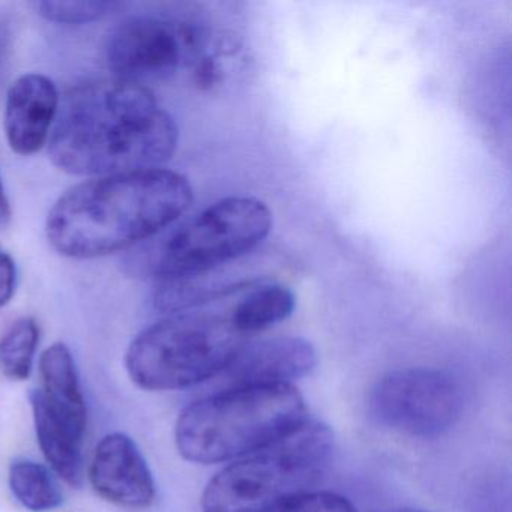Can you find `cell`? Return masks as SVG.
<instances>
[{
	"mask_svg": "<svg viewBox=\"0 0 512 512\" xmlns=\"http://www.w3.org/2000/svg\"><path fill=\"white\" fill-rule=\"evenodd\" d=\"M179 130L154 92L127 80H97L70 89L50 134V160L76 176L160 167L175 154Z\"/></svg>",
	"mask_w": 512,
	"mask_h": 512,
	"instance_id": "obj_1",
	"label": "cell"
},
{
	"mask_svg": "<svg viewBox=\"0 0 512 512\" xmlns=\"http://www.w3.org/2000/svg\"><path fill=\"white\" fill-rule=\"evenodd\" d=\"M245 343L229 313L173 314L131 341L125 365L140 388L176 391L223 373Z\"/></svg>",
	"mask_w": 512,
	"mask_h": 512,
	"instance_id": "obj_5",
	"label": "cell"
},
{
	"mask_svg": "<svg viewBox=\"0 0 512 512\" xmlns=\"http://www.w3.org/2000/svg\"><path fill=\"white\" fill-rule=\"evenodd\" d=\"M332 433L319 422H305L274 445L230 464L203 491L205 512H262L305 493L328 466Z\"/></svg>",
	"mask_w": 512,
	"mask_h": 512,
	"instance_id": "obj_6",
	"label": "cell"
},
{
	"mask_svg": "<svg viewBox=\"0 0 512 512\" xmlns=\"http://www.w3.org/2000/svg\"><path fill=\"white\" fill-rule=\"evenodd\" d=\"M305 422L304 398L292 385L238 386L188 406L175 440L185 460L214 464L274 445Z\"/></svg>",
	"mask_w": 512,
	"mask_h": 512,
	"instance_id": "obj_3",
	"label": "cell"
},
{
	"mask_svg": "<svg viewBox=\"0 0 512 512\" xmlns=\"http://www.w3.org/2000/svg\"><path fill=\"white\" fill-rule=\"evenodd\" d=\"M59 104L58 88L44 74H25L11 85L5 103L4 128L13 152L29 157L47 146Z\"/></svg>",
	"mask_w": 512,
	"mask_h": 512,
	"instance_id": "obj_10",
	"label": "cell"
},
{
	"mask_svg": "<svg viewBox=\"0 0 512 512\" xmlns=\"http://www.w3.org/2000/svg\"><path fill=\"white\" fill-rule=\"evenodd\" d=\"M295 307L296 298L289 287L266 283L253 287L232 308L229 316L239 334L248 338L289 319Z\"/></svg>",
	"mask_w": 512,
	"mask_h": 512,
	"instance_id": "obj_14",
	"label": "cell"
},
{
	"mask_svg": "<svg viewBox=\"0 0 512 512\" xmlns=\"http://www.w3.org/2000/svg\"><path fill=\"white\" fill-rule=\"evenodd\" d=\"M17 268L13 257L0 250V307L10 304L16 293Z\"/></svg>",
	"mask_w": 512,
	"mask_h": 512,
	"instance_id": "obj_19",
	"label": "cell"
},
{
	"mask_svg": "<svg viewBox=\"0 0 512 512\" xmlns=\"http://www.w3.org/2000/svg\"><path fill=\"white\" fill-rule=\"evenodd\" d=\"M89 481L103 499L124 508H148L157 494L142 451L124 433L103 437L89 467Z\"/></svg>",
	"mask_w": 512,
	"mask_h": 512,
	"instance_id": "obj_9",
	"label": "cell"
},
{
	"mask_svg": "<svg viewBox=\"0 0 512 512\" xmlns=\"http://www.w3.org/2000/svg\"><path fill=\"white\" fill-rule=\"evenodd\" d=\"M11 217H13V212H11L10 200L5 193L4 184L0 181V230H5L10 226Z\"/></svg>",
	"mask_w": 512,
	"mask_h": 512,
	"instance_id": "obj_20",
	"label": "cell"
},
{
	"mask_svg": "<svg viewBox=\"0 0 512 512\" xmlns=\"http://www.w3.org/2000/svg\"><path fill=\"white\" fill-rule=\"evenodd\" d=\"M317 364L310 341L299 337H275L245 343L223 371L233 388L238 386L290 385L307 376Z\"/></svg>",
	"mask_w": 512,
	"mask_h": 512,
	"instance_id": "obj_11",
	"label": "cell"
},
{
	"mask_svg": "<svg viewBox=\"0 0 512 512\" xmlns=\"http://www.w3.org/2000/svg\"><path fill=\"white\" fill-rule=\"evenodd\" d=\"M262 512H356L349 499L328 491H305Z\"/></svg>",
	"mask_w": 512,
	"mask_h": 512,
	"instance_id": "obj_18",
	"label": "cell"
},
{
	"mask_svg": "<svg viewBox=\"0 0 512 512\" xmlns=\"http://www.w3.org/2000/svg\"><path fill=\"white\" fill-rule=\"evenodd\" d=\"M272 230V214L256 197L218 200L127 260L131 274L157 281L197 277L239 259L259 247Z\"/></svg>",
	"mask_w": 512,
	"mask_h": 512,
	"instance_id": "obj_4",
	"label": "cell"
},
{
	"mask_svg": "<svg viewBox=\"0 0 512 512\" xmlns=\"http://www.w3.org/2000/svg\"><path fill=\"white\" fill-rule=\"evenodd\" d=\"M388 512H428L424 511V509H416V508H398V509H391V511Z\"/></svg>",
	"mask_w": 512,
	"mask_h": 512,
	"instance_id": "obj_21",
	"label": "cell"
},
{
	"mask_svg": "<svg viewBox=\"0 0 512 512\" xmlns=\"http://www.w3.org/2000/svg\"><path fill=\"white\" fill-rule=\"evenodd\" d=\"M205 38L193 23L136 16L119 23L106 41V61L116 79L143 85L172 76L200 59Z\"/></svg>",
	"mask_w": 512,
	"mask_h": 512,
	"instance_id": "obj_8",
	"label": "cell"
},
{
	"mask_svg": "<svg viewBox=\"0 0 512 512\" xmlns=\"http://www.w3.org/2000/svg\"><path fill=\"white\" fill-rule=\"evenodd\" d=\"M8 481L14 497L29 511H53L64 502V494L55 476L37 461L16 458L11 463Z\"/></svg>",
	"mask_w": 512,
	"mask_h": 512,
	"instance_id": "obj_15",
	"label": "cell"
},
{
	"mask_svg": "<svg viewBox=\"0 0 512 512\" xmlns=\"http://www.w3.org/2000/svg\"><path fill=\"white\" fill-rule=\"evenodd\" d=\"M41 17L52 23L65 26H82L98 22L121 7L118 2L109 0H82V2H64V0H46L35 4Z\"/></svg>",
	"mask_w": 512,
	"mask_h": 512,
	"instance_id": "obj_17",
	"label": "cell"
},
{
	"mask_svg": "<svg viewBox=\"0 0 512 512\" xmlns=\"http://www.w3.org/2000/svg\"><path fill=\"white\" fill-rule=\"evenodd\" d=\"M38 343L40 326L32 317L14 322L0 338V373L16 382L29 379Z\"/></svg>",
	"mask_w": 512,
	"mask_h": 512,
	"instance_id": "obj_16",
	"label": "cell"
},
{
	"mask_svg": "<svg viewBox=\"0 0 512 512\" xmlns=\"http://www.w3.org/2000/svg\"><path fill=\"white\" fill-rule=\"evenodd\" d=\"M463 407L461 383L448 371L433 368L391 371L370 394L371 413L380 424L421 439L448 433Z\"/></svg>",
	"mask_w": 512,
	"mask_h": 512,
	"instance_id": "obj_7",
	"label": "cell"
},
{
	"mask_svg": "<svg viewBox=\"0 0 512 512\" xmlns=\"http://www.w3.org/2000/svg\"><path fill=\"white\" fill-rule=\"evenodd\" d=\"M193 199L190 181L164 167L95 176L59 197L47 217V238L71 259L107 256L154 238Z\"/></svg>",
	"mask_w": 512,
	"mask_h": 512,
	"instance_id": "obj_2",
	"label": "cell"
},
{
	"mask_svg": "<svg viewBox=\"0 0 512 512\" xmlns=\"http://www.w3.org/2000/svg\"><path fill=\"white\" fill-rule=\"evenodd\" d=\"M38 443L47 463L71 487L83 484V440L86 424L59 412L41 389L29 394Z\"/></svg>",
	"mask_w": 512,
	"mask_h": 512,
	"instance_id": "obj_12",
	"label": "cell"
},
{
	"mask_svg": "<svg viewBox=\"0 0 512 512\" xmlns=\"http://www.w3.org/2000/svg\"><path fill=\"white\" fill-rule=\"evenodd\" d=\"M43 389L53 407L76 421L88 424V410L80 388L76 362L67 344L47 347L40 358Z\"/></svg>",
	"mask_w": 512,
	"mask_h": 512,
	"instance_id": "obj_13",
	"label": "cell"
}]
</instances>
